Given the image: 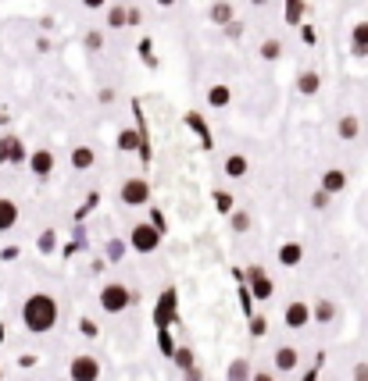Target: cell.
Segmentation results:
<instances>
[{
  "label": "cell",
  "mask_w": 368,
  "mask_h": 381,
  "mask_svg": "<svg viewBox=\"0 0 368 381\" xmlns=\"http://www.w3.org/2000/svg\"><path fill=\"white\" fill-rule=\"evenodd\" d=\"M57 317H61V307L50 292H32L29 300L22 303V325L26 331L32 335H47L57 328Z\"/></svg>",
  "instance_id": "1"
},
{
  "label": "cell",
  "mask_w": 368,
  "mask_h": 381,
  "mask_svg": "<svg viewBox=\"0 0 368 381\" xmlns=\"http://www.w3.org/2000/svg\"><path fill=\"white\" fill-rule=\"evenodd\" d=\"M100 310H108V313H126L129 307H133V300H136V292H129L122 282H108L104 289H100Z\"/></svg>",
  "instance_id": "2"
},
{
  "label": "cell",
  "mask_w": 368,
  "mask_h": 381,
  "mask_svg": "<svg viewBox=\"0 0 368 381\" xmlns=\"http://www.w3.org/2000/svg\"><path fill=\"white\" fill-rule=\"evenodd\" d=\"M161 231L154 221H139V225H133V231H129V246L136 249V253H154L157 246H161Z\"/></svg>",
  "instance_id": "3"
},
{
  "label": "cell",
  "mask_w": 368,
  "mask_h": 381,
  "mask_svg": "<svg viewBox=\"0 0 368 381\" xmlns=\"http://www.w3.org/2000/svg\"><path fill=\"white\" fill-rule=\"evenodd\" d=\"M118 200L126 207H147L151 203V182L147 178H126L118 189Z\"/></svg>",
  "instance_id": "4"
},
{
  "label": "cell",
  "mask_w": 368,
  "mask_h": 381,
  "mask_svg": "<svg viewBox=\"0 0 368 381\" xmlns=\"http://www.w3.org/2000/svg\"><path fill=\"white\" fill-rule=\"evenodd\" d=\"M68 378L72 381H100V360L90 353H79L68 364Z\"/></svg>",
  "instance_id": "5"
},
{
  "label": "cell",
  "mask_w": 368,
  "mask_h": 381,
  "mask_svg": "<svg viewBox=\"0 0 368 381\" xmlns=\"http://www.w3.org/2000/svg\"><path fill=\"white\" fill-rule=\"evenodd\" d=\"M29 150L18 136H0V164H26Z\"/></svg>",
  "instance_id": "6"
},
{
  "label": "cell",
  "mask_w": 368,
  "mask_h": 381,
  "mask_svg": "<svg viewBox=\"0 0 368 381\" xmlns=\"http://www.w3.org/2000/svg\"><path fill=\"white\" fill-rule=\"evenodd\" d=\"M308 321H311V307L304 303V300L286 303V310H282V325H286V328L300 331V328H308Z\"/></svg>",
  "instance_id": "7"
},
{
  "label": "cell",
  "mask_w": 368,
  "mask_h": 381,
  "mask_svg": "<svg viewBox=\"0 0 368 381\" xmlns=\"http://www.w3.org/2000/svg\"><path fill=\"white\" fill-rule=\"evenodd\" d=\"M26 164H29V172H32L36 178H50L54 167H57V157H54V150H32Z\"/></svg>",
  "instance_id": "8"
},
{
  "label": "cell",
  "mask_w": 368,
  "mask_h": 381,
  "mask_svg": "<svg viewBox=\"0 0 368 381\" xmlns=\"http://www.w3.org/2000/svg\"><path fill=\"white\" fill-rule=\"evenodd\" d=\"M247 278H251V296H254V300H272L275 285H272V278H269V274H264L261 267H251Z\"/></svg>",
  "instance_id": "9"
},
{
  "label": "cell",
  "mask_w": 368,
  "mask_h": 381,
  "mask_svg": "<svg viewBox=\"0 0 368 381\" xmlns=\"http://www.w3.org/2000/svg\"><path fill=\"white\" fill-rule=\"evenodd\" d=\"M272 364H275L279 374L297 371V367H300V353H297V346H279V349L272 353Z\"/></svg>",
  "instance_id": "10"
},
{
  "label": "cell",
  "mask_w": 368,
  "mask_h": 381,
  "mask_svg": "<svg viewBox=\"0 0 368 381\" xmlns=\"http://www.w3.org/2000/svg\"><path fill=\"white\" fill-rule=\"evenodd\" d=\"M318 189H325L329 196H340L347 189V172H343V167H329V172H322V185Z\"/></svg>",
  "instance_id": "11"
},
{
  "label": "cell",
  "mask_w": 368,
  "mask_h": 381,
  "mask_svg": "<svg viewBox=\"0 0 368 381\" xmlns=\"http://www.w3.org/2000/svg\"><path fill=\"white\" fill-rule=\"evenodd\" d=\"M340 317V307L333 303V300H318V303H311V321L315 325H333Z\"/></svg>",
  "instance_id": "12"
},
{
  "label": "cell",
  "mask_w": 368,
  "mask_h": 381,
  "mask_svg": "<svg viewBox=\"0 0 368 381\" xmlns=\"http://www.w3.org/2000/svg\"><path fill=\"white\" fill-rule=\"evenodd\" d=\"M297 93L300 96H318L322 93V75L318 72H300L297 75Z\"/></svg>",
  "instance_id": "13"
},
{
  "label": "cell",
  "mask_w": 368,
  "mask_h": 381,
  "mask_svg": "<svg viewBox=\"0 0 368 381\" xmlns=\"http://www.w3.org/2000/svg\"><path fill=\"white\" fill-rule=\"evenodd\" d=\"M18 203L14 200H8V196H0V231H11L14 225H18Z\"/></svg>",
  "instance_id": "14"
},
{
  "label": "cell",
  "mask_w": 368,
  "mask_h": 381,
  "mask_svg": "<svg viewBox=\"0 0 368 381\" xmlns=\"http://www.w3.org/2000/svg\"><path fill=\"white\" fill-rule=\"evenodd\" d=\"M336 136H340L343 143L358 139V136H361V121H358V114H343V118L336 121Z\"/></svg>",
  "instance_id": "15"
},
{
  "label": "cell",
  "mask_w": 368,
  "mask_h": 381,
  "mask_svg": "<svg viewBox=\"0 0 368 381\" xmlns=\"http://www.w3.org/2000/svg\"><path fill=\"white\" fill-rule=\"evenodd\" d=\"M351 54L354 57H368V22H358L351 29Z\"/></svg>",
  "instance_id": "16"
},
{
  "label": "cell",
  "mask_w": 368,
  "mask_h": 381,
  "mask_svg": "<svg viewBox=\"0 0 368 381\" xmlns=\"http://www.w3.org/2000/svg\"><path fill=\"white\" fill-rule=\"evenodd\" d=\"M279 264H282V267L304 264V246H300V243H282V246H279Z\"/></svg>",
  "instance_id": "17"
},
{
  "label": "cell",
  "mask_w": 368,
  "mask_h": 381,
  "mask_svg": "<svg viewBox=\"0 0 368 381\" xmlns=\"http://www.w3.org/2000/svg\"><path fill=\"white\" fill-rule=\"evenodd\" d=\"M251 360L247 356H236L233 364H229V371H226V381H251Z\"/></svg>",
  "instance_id": "18"
},
{
  "label": "cell",
  "mask_w": 368,
  "mask_h": 381,
  "mask_svg": "<svg viewBox=\"0 0 368 381\" xmlns=\"http://www.w3.org/2000/svg\"><path fill=\"white\" fill-rule=\"evenodd\" d=\"M68 161H72V167H75V172H90V167H93V161H97V154L90 150V146H75Z\"/></svg>",
  "instance_id": "19"
},
{
  "label": "cell",
  "mask_w": 368,
  "mask_h": 381,
  "mask_svg": "<svg viewBox=\"0 0 368 381\" xmlns=\"http://www.w3.org/2000/svg\"><path fill=\"white\" fill-rule=\"evenodd\" d=\"M139 143H143V139H139L136 129H122L118 139H115V146H118L122 154H136V150H139Z\"/></svg>",
  "instance_id": "20"
},
{
  "label": "cell",
  "mask_w": 368,
  "mask_h": 381,
  "mask_svg": "<svg viewBox=\"0 0 368 381\" xmlns=\"http://www.w3.org/2000/svg\"><path fill=\"white\" fill-rule=\"evenodd\" d=\"M247 172H251V161L243 157V154H229V157H226V175H229V178H243Z\"/></svg>",
  "instance_id": "21"
},
{
  "label": "cell",
  "mask_w": 368,
  "mask_h": 381,
  "mask_svg": "<svg viewBox=\"0 0 368 381\" xmlns=\"http://www.w3.org/2000/svg\"><path fill=\"white\" fill-rule=\"evenodd\" d=\"M172 310H175V292H165V296H161V303H157V325L161 328L172 325Z\"/></svg>",
  "instance_id": "22"
},
{
  "label": "cell",
  "mask_w": 368,
  "mask_h": 381,
  "mask_svg": "<svg viewBox=\"0 0 368 381\" xmlns=\"http://www.w3.org/2000/svg\"><path fill=\"white\" fill-rule=\"evenodd\" d=\"M233 18H236V11H233L229 0H218V4H211V22H215V25H229Z\"/></svg>",
  "instance_id": "23"
},
{
  "label": "cell",
  "mask_w": 368,
  "mask_h": 381,
  "mask_svg": "<svg viewBox=\"0 0 368 381\" xmlns=\"http://www.w3.org/2000/svg\"><path fill=\"white\" fill-rule=\"evenodd\" d=\"M208 103H211V107H229V103H233V90L229 86H211L208 90Z\"/></svg>",
  "instance_id": "24"
},
{
  "label": "cell",
  "mask_w": 368,
  "mask_h": 381,
  "mask_svg": "<svg viewBox=\"0 0 368 381\" xmlns=\"http://www.w3.org/2000/svg\"><path fill=\"white\" fill-rule=\"evenodd\" d=\"M229 225H233V231H236V236H243V231H251V225H254L251 210H233V214H229Z\"/></svg>",
  "instance_id": "25"
},
{
  "label": "cell",
  "mask_w": 368,
  "mask_h": 381,
  "mask_svg": "<svg viewBox=\"0 0 368 381\" xmlns=\"http://www.w3.org/2000/svg\"><path fill=\"white\" fill-rule=\"evenodd\" d=\"M286 50H282V39H275V36H269L261 43V61H279Z\"/></svg>",
  "instance_id": "26"
},
{
  "label": "cell",
  "mask_w": 368,
  "mask_h": 381,
  "mask_svg": "<svg viewBox=\"0 0 368 381\" xmlns=\"http://www.w3.org/2000/svg\"><path fill=\"white\" fill-rule=\"evenodd\" d=\"M172 360H175V367H179V371H186L190 364H197V360H193V349H190V346H175Z\"/></svg>",
  "instance_id": "27"
},
{
  "label": "cell",
  "mask_w": 368,
  "mask_h": 381,
  "mask_svg": "<svg viewBox=\"0 0 368 381\" xmlns=\"http://www.w3.org/2000/svg\"><path fill=\"white\" fill-rule=\"evenodd\" d=\"M286 22H290V25L304 22V4H300V0H286Z\"/></svg>",
  "instance_id": "28"
},
{
  "label": "cell",
  "mask_w": 368,
  "mask_h": 381,
  "mask_svg": "<svg viewBox=\"0 0 368 381\" xmlns=\"http://www.w3.org/2000/svg\"><path fill=\"white\" fill-rule=\"evenodd\" d=\"M126 14H129V8L111 4V8H108V25H111V29H122V25H126Z\"/></svg>",
  "instance_id": "29"
},
{
  "label": "cell",
  "mask_w": 368,
  "mask_h": 381,
  "mask_svg": "<svg viewBox=\"0 0 368 381\" xmlns=\"http://www.w3.org/2000/svg\"><path fill=\"white\" fill-rule=\"evenodd\" d=\"M311 210H329V203H333V196L329 193H325V189H318V193H311Z\"/></svg>",
  "instance_id": "30"
},
{
  "label": "cell",
  "mask_w": 368,
  "mask_h": 381,
  "mask_svg": "<svg viewBox=\"0 0 368 381\" xmlns=\"http://www.w3.org/2000/svg\"><path fill=\"white\" fill-rule=\"evenodd\" d=\"M215 207L222 210V214H233V193H215Z\"/></svg>",
  "instance_id": "31"
},
{
  "label": "cell",
  "mask_w": 368,
  "mask_h": 381,
  "mask_svg": "<svg viewBox=\"0 0 368 381\" xmlns=\"http://www.w3.org/2000/svg\"><path fill=\"white\" fill-rule=\"evenodd\" d=\"M182 381H204V367H200V364H190L186 371H182Z\"/></svg>",
  "instance_id": "32"
},
{
  "label": "cell",
  "mask_w": 368,
  "mask_h": 381,
  "mask_svg": "<svg viewBox=\"0 0 368 381\" xmlns=\"http://www.w3.org/2000/svg\"><path fill=\"white\" fill-rule=\"evenodd\" d=\"M157 342H161V353H165V356L175 353V342H172V335H168L165 328H161V338H157Z\"/></svg>",
  "instance_id": "33"
},
{
  "label": "cell",
  "mask_w": 368,
  "mask_h": 381,
  "mask_svg": "<svg viewBox=\"0 0 368 381\" xmlns=\"http://www.w3.org/2000/svg\"><path fill=\"white\" fill-rule=\"evenodd\" d=\"M351 378L354 381H368V364H365V360H358V364L351 367Z\"/></svg>",
  "instance_id": "34"
},
{
  "label": "cell",
  "mask_w": 368,
  "mask_h": 381,
  "mask_svg": "<svg viewBox=\"0 0 368 381\" xmlns=\"http://www.w3.org/2000/svg\"><path fill=\"white\" fill-rule=\"evenodd\" d=\"M264 331H269V325H264V317H251V335L261 338Z\"/></svg>",
  "instance_id": "35"
},
{
  "label": "cell",
  "mask_w": 368,
  "mask_h": 381,
  "mask_svg": "<svg viewBox=\"0 0 368 381\" xmlns=\"http://www.w3.org/2000/svg\"><path fill=\"white\" fill-rule=\"evenodd\" d=\"M222 29H226V39H240V32H243V25L236 22V18H233L229 25H222Z\"/></svg>",
  "instance_id": "36"
},
{
  "label": "cell",
  "mask_w": 368,
  "mask_h": 381,
  "mask_svg": "<svg viewBox=\"0 0 368 381\" xmlns=\"http://www.w3.org/2000/svg\"><path fill=\"white\" fill-rule=\"evenodd\" d=\"M86 47H90V50H100V47H104V39H100V32H90V36H86Z\"/></svg>",
  "instance_id": "37"
},
{
  "label": "cell",
  "mask_w": 368,
  "mask_h": 381,
  "mask_svg": "<svg viewBox=\"0 0 368 381\" xmlns=\"http://www.w3.org/2000/svg\"><path fill=\"white\" fill-rule=\"evenodd\" d=\"M143 22V14L136 11V8H129V14H126V25H139Z\"/></svg>",
  "instance_id": "38"
},
{
  "label": "cell",
  "mask_w": 368,
  "mask_h": 381,
  "mask_svg": "<svg viewBox=\"0 0 368 381\" xmlns=\"http://www.w3.org/2000/svg\"><path fill=\"white\" fill-rule=\"evenodd\" d=\"M251 381H275V374H272V371H254Z\"/></svg>",
  "instance_id": "39"
},
{
  "label": "cell",
  "mask_w": 368,
  "mask_h": 381,
  "mask_svg": "<svg viewBox=\"0 0 368 381\" xmlns=\"http://www.w3.org/2000/svg\"><path fill=\"white\" fill-rule=\"evenodd\" d=\"M83 8H90V11H100V8H108V0H83Z\"/></svg>",
  "instance_id": "40"
},
{
  "label": "cell",
  "mask_w": 368,
  "mask_h": 381,
  "mask_svg": "<svg viewBox=\"0 0 368 381\" xmlns=\"http://www.w3.org/2000/svg\"><path fill=\"white\" fill-rule=\"evenodd\" d=\"M300 39H304V43H315V29L304 25V29H300Z\"/></svg>",
  "instance_id": "41"
},
{
  "label": "cell",
  "mask_w": 368,
  "mask_h": 381,
  "mask_svg": "<svg viewBox=\"0 0 368 381\" xmlns=\"http://www.w3.org/2000/svg\"><path fill=\"white\" fill-rule=\"evenodd\" d=\"M300 381H318V374H315V371H308V374H304Z\"/></svg>",
  "instance_id": "42"
},
{
  "label": "cell",
  "mask_w": 368,
  "mask_h": 381,
  "mask_svg": "<svg viewBox=\"0 0 368 381\" xmlns=\"http://www.w3.org/2000/svg\"><path fill=\"white\" fill-rule=\"evenodd\" d=\"M157 4H161V8H172V4H175V0H157Z\"/></svg>",
  "instance_id": "43"
},
{
  "label": "cell",
  "mask_w": 368,
  "mask_h": 381,
  "mask_svg": "<svg viewBox=\"0 0 368 381\" xmlns=\"http://www.w3.org/2000/svg\"><path fill=\"white\" fill-rule=\"evenodd\" d=\"M0 381H4V367H0Z\"/></svg>",
  "instance_id": "44"
},
{
  "label": "cell",
  "mask_w": 368,
  "mask_h": 381,
  "mask_svg": "<svg viewBox=\"0 0 368 381\" xmlns=\"http://www.w3.org/2000/svg\"><path fill=\"white\" fill-rule=\"evenodd\" d=\"M251 4H264V0H251Z\"/></svg>",
  "instance_id": "45"
}]
</instances>
